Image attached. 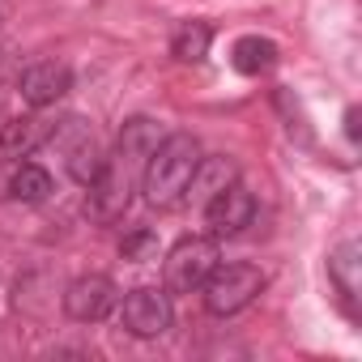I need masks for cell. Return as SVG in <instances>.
<instances>
[{
  "label": "cell",
  "instance_id": "cell-7",
  "mask_svg": "<svg viewBox=\"0 0 362 362\" xmlns=\"http://www.w3.org/2000/svg\"><path fill=\"white\" fill-rule=\"evenodd\" d=\"M205 222H209L214 239H235L256 222V197L239 184V179H230L222 192H214L205 201Z\"/></svg>",
  "mask_w": 362,
  "mask_h": 362
},
{
  "label": "cell",
  "instance_id": "cell-4",
  "mask_svg": "<svg viewBox=\"0 0 362 362\" xmlns=\"http://www.w3.org/2000/svg\"><path fill=\"white\" fill-rule=\"evenodd\" d=\"M264 290V273L256 264H218L209 273V281L201 286L205 294V311L209 315H239L256 303V294Z\"/></svg>",
  "mask_w": 362,
  "mask_h": 362
},
{
  "label": "cell",
  "instance_id": "cell-12",
  "mask_svg": "<svg viewBox=\"0 0 362 362\" xmlns=\"http://www.w3.org/2000/svg\"><path fill=\"white\" fill-rule=\"evenodd\" d=\"M230 64L243 77H264V73L277 69V43L273 39H260V35H243L230 47Z\"/></svg>",
  "mask_w": 362,
  "mask_h": 362
},
{
  "label": "cell",
  "instance_id": "cell-9",
  "mask_svg": "<svg viewBox=\"0 0 362 362\" xmlns=\"http://www.w3.org/2000/svg\"><path fill=\"white\" fill-rule=\"evenodd\" d=\"M22 98L35 107V111H43V107H52V103H60L69 90H73V69L69 64H60V60H43V64H30L26 73H22Z\"/></svg>",
  "mask_w": 362,
  "mask_h": 362
},
{
  "label": "cell",
  "instance_id": "cell-2",
  "mask_svg": "<svg viewBox=\"0 0 362 362\" xmlns=\"http://www.w3.org/2000/svg\"><path fill=\"white\" fill-rule=\"evenodd\" d=\"M201 166V145L192 132H170L153 145L149 162H145V175H141V188H145V201L153 209H184V197H188V184Z\"/></svg>",
  "mask_w": 362,
  "mask_h": 362
},
{
  "label": "cell",
  "instance_id": "cell-8",
  "mask_svg": "<svg viewBox=\"0 0 362 362\" xmlns=\"http://www.w3.org/2000/svg\"><path fill=\"white\" fill-rule=\"evenodd\" d=\"M115 303H119V290H115V281L103 277V273H86V277L69 281V290H64V315L77 320V324H98V320H107V315L115 311Z\"/></svg>",
  "mask_w": 362,
  "mask_h": 362
},
{
  "label": "cell",
  "instance_id": "cell-13",
  "mask_svg": "<svg viewBox=\"0 0 362 362\" xmlns=\"http://www.w3.org/2000/svg\"><path fill=\"white\" fill-rule=\"evenodd\" d=\"M230 179H235V162H226V158H201L192 184H188L184 205H188V201H192V205H205L214 192H222V188L230 184Z\"/></svg>",
  "mask_w": 362,
  "mask_h": 362
},
{
  "label": "cell",
  "instance_id": "cell-3",
  "mask_svg": "<svg viewBox=\"0 0 362 362\" xmlns=\"http://www.w3.org/2000/svg\"><path fill=\"white\" fill-rule=\"evenodd\" d=\"M218 264H222V252H218L214 235H188V239H179L166 252V264H162L166 294H201V286L209 281V273Z\"/></svg>",
  "mask_w": 362,
  "mask_h": 362
},
{
  "label": "cell",
  "instance_id": "cell-17",
  "mask_svg": "<svg viewBox=\"0 0 362 362\" xmlns=\"http://www.w3.org/2000/svg\"><path fill=\"white\" fill-rule=\"evenodd\" d=\"M345 136H349V141H358V111H354V107L345 111Z\"/></svg>",
  "mask_w": 362,
  "mask_h": 362
},
{
  "label": "cell",
  "instance_id": "cell-14",
  "mask_svg": "<svg viewBox=\"0 0 362 362\" xmlns=\"http://www.w3.org/2000/svg\"><path fill=\"white\" fill-rule=\"evenodd\" d=\"M214 47V26L209 22H184L170 35V56L184 60V64H201Z\"/></svg>",
  "mask_w": 362,
  "mask_h": 362
},
{
  "label": "cell",
  "instance_id": "cell-16",
  "mask_svg": "<svg viewBox=\"0 0 362 362\" xmlns=\"http://www.w3.org/2000/svg\"><path fill=\"white\" fill-rule=\"evenodd\" d=\"M119 256H124V260H136V264L158 260V235H153V230H132V235H124Z\"/></svg>",
  "mask_w": 362,
  "mask_h": 362
},
{
  "label": "cell",
  "instance_id": "cell-1",
  "mask_svg": "<svg viewBox=\"0 0 362 362\" xmlns=\"http://www.w3.org/2000/svg\"><path fill=\"white\" fill-rule=\"evenodd\" d=\"M158 141H162V128H158L149 115H132V119L119 128L115 149H111V153H103L98 175L86 184V188H90L86 209H90V218H94V222L111 226V222H119V218L128 214L132 192H136V184H141L145 162H149V153H153V145H158Z\"/></svg>",
  "mask_w": 362,
  "mask_h": 362
},
{
  "label": "cell",
  "instance_id": "cell-6",
  "mask_svg": "<svg viewBox=\"0 0 362 362\" xmlns=\"http://www.w3.org/2000/svg\"><path fill=\"white\" fill-rule=\"evenodd\" d=\"M115 307H119V324H124L132 337H162V332L170 328V320H175L170 294L158 290V286H136V290H128L124 303H115Z\"/></svg>",
  "mask_w": 362,
  "mask_h": 362
},
{
  "label": "cell",
  "instance_id": "cell-15",
  "mask_svg": "<svg viewBox=\"0 0 362 362\" xmlns=\"http://www.w3.org/2000/svg\"><path fill=\"white\" fill-rule=\"evenodd\" d=\"M9 197L22 201V205L47 201V197H52V175H47L43 166H35V162H22V166L13 170V179H9Z\"/></svg>",
  "mask_w": 362,
  "mask_h": 362
},
{
  "label": "cell",
  "instance_id": "cell-11",
  "mask_svg": "<svg viewBox=\"0 0 362 362\" xmlns=\"http://www.w3.org/2000/svg\"><path fill=\"white\" fill-rule=\"evenodd\" d=\"M56 124H47L43 115H18L9 119L5 128H0V149H5L9 158H30L39 145H47Z\"/></svg>",
  "mask_w": 362,
  "mask_h": 362
},
{
  "label": "cell",
  "instance_id": "cell-10",
  "mask_svg": "<svg viewBox=\"0 0 362 362\" xmlns=\"http://www.w3.org/2000/svg\"><path fill=\"white\" fill-rule=\"evenodd\" d=\"M328 277L341 294V307L349 320H358V290H362V247L354 239H345L332 256H328Z\"/></svg>",
  "mask_w": 362,
  "mask_h": 362
},
{
  "label": "cell",
  "instance_id": "cell-5",
  "mask_svg": "<svg viewBox=\"0 0 362 362\" xmlns=\"http://www.w3.org/2000/svg\"><path fill=\"white\" fill-rule=\"evenodd\" d=\"M47 145H56V149L64 153V166H69V175L77 179V184H90V179L98 175V166H103L98 136H94V128H90L81 115H69V119H60V124L52 128Z\"/></svg>",
  "mask_w": 362,
  "mask_h": 362
}]
</instances>
